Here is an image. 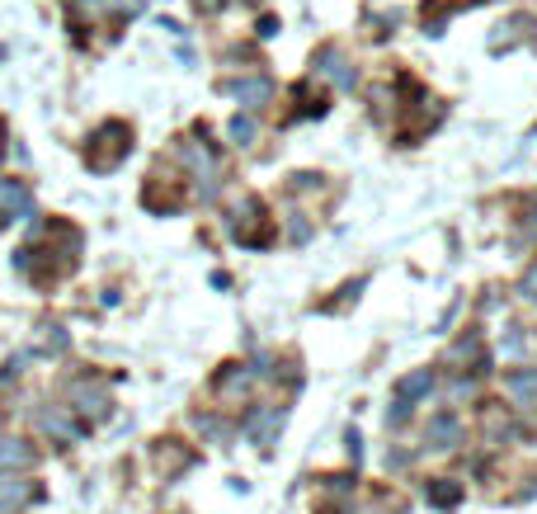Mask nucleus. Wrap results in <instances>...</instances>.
Listing matches in <instances>:
<instances>
[{
	"mask_svg": "<svg viewBox=\"0 0 537 514\" xmlns=\"http://www.w3.org/2000/svg\"><path fill=\"white\" fill-rule=\"evenodd\" d=\"M128 152H132V132H128V123H104V128H95L90 142H86L90 170H113V165H119Z\"/></svg>",
	"mask_w": 537,
	"mask_h": 514,
	"instance_id": "obj_1",
	"label": "nucleus"
},
{
	"mask_svg": "<svg viewBox=\"0 0 537 514\" xmlns=\"http://www.w3.org/2000/svg\"><path fill=\"white\" fill-rule=\"evenodd\" d=\"M66 406H71L80 420H104L113 402H109L104 383H95V377L86 373V377H76V383H66Z\"/></svg>",
	"mask_w": 537,
	"mask_h": 514,
	"instance_id": "obj_2",
	"label": "nucleus"
},
{
	"mask_svg": "<svg viewBox=\"0 0 537 514\" xmlns=\"http://www.w3.org/2000/svg\"><path fill=\"white\" fill-rule=\"evenodd\" d=\"M38 482H29L24 472H10V477H0V514H14V510H24L38 501Z\"/></svg>",
	"mask_w": 537,
	"mask_h": 514,
	"instance_id": "obj_3",
	"label": "nucleus"
},
{
	"mask_svg": "<svg viewBox=\"0 0 537 514\" xmlns=\"http://www.w3.org/2000/svg\"><path fill=\"white\" fill-rule=\"evenodd\" d=\"M222 90H227L231 99H241L245 109H260V104L274 99V80H268V76H236V80H227Z\"/></svg>",
	"mask_w": 537,
	"mask_h": 514,
	"instance_id": "obj_4",
	"label": "nucleus"
},
{
	"mask_svg": "<svg viewBox=\"0 0 537 514\" xmlns=\"http://www.w3.org/2000/svg\"><path fill=\"white\" fill-rule=\"evenodd\" d=\"M260 222H264V208H260V198H241V203L227 212V227L236 231L241 241H250V245H260V241H255V236H260Z\"/></svg>",
	"mask_w": 537,
	"mask_h": 514,
	"instance_id": "obj_5",
	"label": "nucleus"
},
{
	"mask_svg": "<svg viewBox=\"0 0 537 514\" xmlns=\"http://www.w3.org/2000/svg\"><path fill=\"white\" fill-rule=\"evenodd\" d=\"M311 66H316V76L335 80V86H340V90H354V80H359V71H354V66H349V57L340 53V47H326V53L316 57Z\"/></svg>",
	"mask_w": 537,
	"mask_h": 514,
	"instance_id": "obj_6",
	"label": "nucleus"
},
{
	"mask_svg": "<svg viewBox=\"0 0 537 514\" xmlns=\"http://www.w3.org/2000/svg\"><path fill=\"white\" fill-rule=\"evenodd\" d=\"M24 468H33V444L20 435H0V477L24 472Z\"/></svg>",
	"mask_w": 537,
	"mask_h": 514,
	"instance_id": "obj_7",
	"label": "nucleus"
},
{
	"mask_svg": "<svg viewBox=\"0 0 537 514\" xmlns=\"http://www.w3.org/2000/svg\"><path fill=\"white\" fill-rule=\"evenodd\" d=\"M505 396H509L518 410L537 406V369H514V373H505Z\"/></svg>",
	"mask_w": 537,
	"mask_h": 514,
	"instance_id": "obj_8",
	"label": "nucleus"
},
{
	"mask_svg": "<svg viewBox=\"0 0 537 514\" xmlns=\"http://www.w3.org/2000/svg\"><path fill=\"white\" fill-rule=\"evenodd\" d=\"M29 203H33V198H29L24 179H5V175H0V222H10L14 212H29Z\"/></svg>",
	"mask_w": 537,
	"mask_h": 514,
	"instance_id": "obj_9",
	"label": "nucleus"
},
{
	"mask_svg": "<svg viewBox=\"0 0 537 514\" xmlns=\"http://www.w3.org/2000/svg\"><path fill=\"white\" fill-rule=\"evenodd\" d=\"M212 387H217V396H222V402H241V396L250 392V373L241 369V363H227V369L212 377Z\"/></svg>",
	"mask_w": 537,
	"mask_h": 514,
	"instance_id": "obj_10",
	"label": "nucleus"
},
{
	"mask_svg": "<svg viewBox=\"0 0 537 514\" xmlns=\"http://www.w3.org/2000/svg\"><path fill=\"white\" fill-rule=\"evenodd\" d=\"M462 439V425H458V416H448V410H443V416H434L429 420V429H425V444H429V449H452V444H458Z\"/></svg>",
	"mask_w": 537,
	"mask_h": 514,
	"instance_id": "obj_11",
	"label": "nucleus"
},
{
	"mask_svg": "<svg viewBox=\"0 0 537 514\" xmlns=\"http://www.w3.org/2000/svg\"><path fill=\"white\" fill-rule=\"evenodd\" d=\"M429 392H434V373H429V369H415V373H406V377L396 383V402L415 406V402H425Z\"/></svg>",
	"mask_w": 537,
	"mask_h": 514,
	"instance_id": "obj_12",
	"label": "nucleus"
},
{
	"mask_svg": "<svg viewBox=\"0 0 537 514\" xmlns=\"http://www.w3.org/2000/svg\"><path fill=\"white\" fill-rule=\"evenodd\" d=\"M425 495H429V505L452 510V505H462V482H452V477H434V482L425 486Z\"/></svg>",
	"mask_w": 537,
	"mask_h": 514,
	"instance_id": "obj_13",
	"label": "nucleus"
},
{
	"mask_svg": "<svg viewBox=\"0 0 537 514\" xmlns=\"http://www.w3.org/2000/svg\"><path fill=\"white\" fill-rule=\"evenodd\" d=\"M278 425H283V416H278V410H255V416L245 420V435L255 439V444H268V439L278 435Z\"/></svg>",
	"mask_w": 537,
	"mask_h": 514,
	"instance_id": "obj_14",
	"label": "nucleus"
},
{
	"mask_svg": "<svg viewBox=\"0 0 537 514\" xmlns=\"http://www.w3.org/2000/svg\"><path fill=\"white\" fill-rule=\"evenodd\" d=\"M448 363H458V369H462V363H472V369H481V363H485V354H481V336H467V340L452 344Z\"/></svg>",
	"mask_w": 537,
	"mask_h": 514,
	"instance_id": "obj_15",
	"label": "nucleus"
},
{
	"mask_svg": "<svg viewBox=\"0 0 537 514\" xmlns=\"http://www.w3.org/2000/svg\"><path fill=\"white\" fill-rule=\"evenodd\" d=\"M38 420H43V429H47L53 439H62V444H66V439H76V425L66 420L57 406H43V416H38Z\"/></svg>",
	"mask_w": 537,
	"mask_h": 514,
	"instance_id": "obj_16",
	"label": "nucleus"
},
{
	"mask_svg": "<svg viewBox=\"0 0 537 514\" xmlns=\"http://www.w3.org/2000/svg\"><path fill=\"white\" fill-rule=\"evenodd\" d=\"M231 142H236V146H250V142H255V119L236 113V119H231Z\"/></svg>",
	"mask_w": 537,
	"mask_h": 514,
	"instance_id": "obj_17",
	"label": "nucleus"
},
{
	"mask_svg": "<svg viewBox=\"0 0 537 514\" xmlns=\"http://www.w3.org/2000/svg\"><path fill=\"white\" fill-rule=\"evenodd\" d=\"M518 293H524V297H528V303H537V260L528 264V274H524V278H518Z\"/></svg>",
	"mask_w": 537,
	"mask_h": 514,
	"instance_id": "obj_18",
	"label": "nucleus"
},
{
	"mask_svg": "<svg viewBox=\"0 0 537 514\" xmlns=\"http://www.w3.org/2000/svg\"><path fill=\"white\" fill-rule=\"evenodd\" d=\"M194 5H198V10H203V14H217V10H222V5H227V0H194Z\"/></svg>",
	"mask_w": 537,
	"mask_h": 514,
	"instance_id": "obj_19",
	"label": "nucleus"
},
{
	"mask_svg": "<svg viewBox=\"0 0 537 514\" xmlns=\"http://www.w3.org/2000/svg\"><path fill=\"white\" fill-rule=\"evenodd\" d=\"M0 152H5V132H0Z\"/></svg>",
	"mask_w": 537,
	"mask_h": 514,
	"instance_id": "obj_20",
	"label": "nucleus"
}]
</instances>
